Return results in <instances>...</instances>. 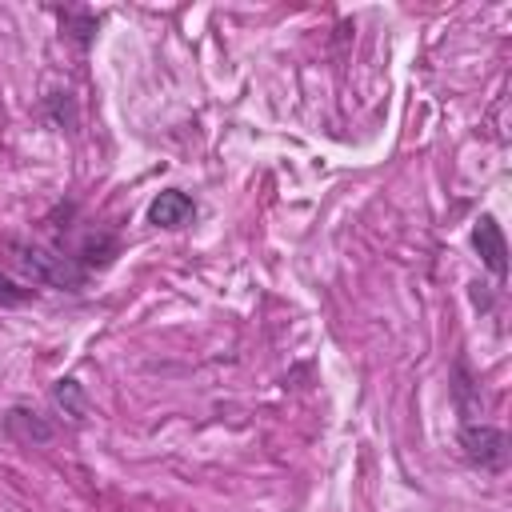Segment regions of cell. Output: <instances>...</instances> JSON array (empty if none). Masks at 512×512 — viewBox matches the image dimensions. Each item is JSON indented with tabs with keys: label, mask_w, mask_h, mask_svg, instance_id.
Returning a JSON list of instances; mask_svg holds the SVG:
<instances>
[{
	"label": "cell",
	"mask_w": 512,
	"mask_h": 512,
	"mask_svg": "<svg viewBox=\"0 0 512 512\" xmlns=\"http://www.w3.org/2000/svg\"><path fill=\"white\" fill-rule=\"evenodd\" d=\"M192 220H196V200L180 188H164L148 204V224H156V228H184Z\"/></svg>",
	"instance_id": "obj_4"
},
{
	"label": "cell",
	"mask_w": 512,
	"mask_h": 512,
	"mask_svg": "<svg viewBox=\"0 0 512 512\" xmlns=\"http://www.w3.org/2000/svg\"><path fill=\"white\" fill-rule=\"evenodd\" d=\"M20 424H24V436H28V440H48V436H52V428H48V424H40V420H36V412L12 408V412H8V428H20Z\"/></svg>",
	"instance_id": "obj_6"
},
{
	"label": "cell",
	"mask_w": 512,
	"mask_h": 512,
	"mask_svg": "<svg viewBox=\"0 0 512 512\" xmlns=\"http://www.w3.org/2000/svg\"><path fill=\"white\" fill-rule=\"evenodd\" d=\"M24 300H28V288H20L16 280L0 272V304H24Z\"/></svg>",
	"instance_id": "obj_7"
},
{
	"label": "cell",
	"mask_w": 512,
	"mask_h": 512,
	"mask_svg": "<svg viewBox=\"0 0 512 512\" xmlns=\"http://www.w3.org/2000/svg\"><path fill=\"white\" fill-rule=\"evenodd\" d=\"M472 248H476V256L484 260V268L504 280V272H508V244H504V232H500L496 216L484 212V216L472 224Z\"/></svg>",
	"instance_id": "obj_3"
},
{
	"label": "cell",
	"mask_w": 512,
	"mask_h": 512,
	"mask_svg": "<svg viewBox=\"0 0 512 512\" xmlns=\"http://www.w3.org/2000/svg\"><path fill=\"white\" fill-rule=\"evenodd\" d=\"M52 400H56V408H60L64 416H72V420H88V396H84L80 380L60 376V380L52 384Z\"/></svg>",
	"instance_id": "obj_5"
},
{
	"label": "cell",
	"mask_w": 512,
	"mask_h": 512,
	"mask_svg": "<svg viewBox=\"0 0 512 512\" xmlns=\"http://www.w3.org/2000/svg\"><path fill=\"white\" fill-rule=\"evenodd\" d=\"M8 252H12V264L36 280V284H48V288H80L88 280V272L80 268L76 256L68 252H56V248H44V244H28V240H8Z\"/></svg>",
	"instance_id": "obj_1"
},
{
	"label": "cell",
	"mask_w": 512,
	"mask_h": 512,
	"mask_svg": "<svg viewBox=\"0 0 512 512\" xmlns=\"http://www.w3.org/2000/svg\"><path fill=\"white\" fill-rule=\"evenodd\" d=\"M460 452L480 472H504L508 468V436L492 424H476V420L460 424Z\"/></svg>",
	"instance_id": "obj_2"
}]
</instances>
